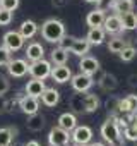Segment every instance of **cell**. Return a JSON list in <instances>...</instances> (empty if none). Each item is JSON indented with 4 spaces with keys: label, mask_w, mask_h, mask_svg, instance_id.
<instances>
[{
    "label": "cell",
    "mask_w": 137,
    "mask_h": 146,
    "mask_svg": "<svg viewBox=\"0 0 137 146\" xmlns=\"http://www.w3.org/2000/svg\"><path fill=\"white\" fill-rule=\"evenodd\" d=\"M63 35H65V26L58 19H46L41 24V36L48 43H58Z\"/></svg>",
    "instance_id": "1"
},
{
    "label": "cell",
    "mask_w": 137,
    "mask_h": 146,
    "mask_svg": "<svg viewBox=\"0 0 137 146\" xmlns=\"http://www.w3.org/2000/svg\"><path fill=\"white\" fill-rule=\"evenodd\" d=\"M28 72L31 74V78L46 79V78H50V74H51V62H48V60H45V58L36 60V62H31Z\"/></svg>",
    "instance_id": "2"
},
{
    "label": "cell",
    "mask_w": 137,
    "mask_h": 146,
    "mask_svg": "<svg viewBox=\"0 0 137 146\" xmlns=\"http://www.w3.org/2000/svg\"><path fill=\"white\" fill-rule=\"evenodd\" d=\"M70 84H72V90L77 91V93H86L91 90V86L94 84V79L93 76L86 74V72H79V74L72 76L70 78Z\"/></svg>",
    "instance_id": "3"
},
{
    "label": "cell",
    "mask_w": 137,
    "mask_h": 146,
    "mask_svg": "<svg viewBox=\"0 0 137 146\" xmlns=\"http://www.w3.org/2000/svg\"><path fill=\"white\" fill-rule=\"evenodd\" d=\"M101 136L106 143L110 144H117L118 139H120V127L117 124V120H106L103 125H101Z\"/></svg>",
    "instance_id": "4"
},
{
    "label": "cell",
    "mask_w": 137,
    "mask_h": 146,
    "mask_svg": "<svg viewBox=\"0 0 137 146\" xmlns=\"http://www.w3.org/2000/svg\"><path fill=\"white\" fill-rule=\"evenodd\" d=\"M68 139H70V132L62 129L60 125L53 127L48 134V143L51 146H65V144H68Z\"/></svg>",
    "instance_id": "5"
},
{
    "label": "cell",
    "mask_w": 137,
    "mask_h": 146,
    "mask_svg": "<svg viewBox=\"0 0 137 146\" xmlns=\"http://www.w3.org/2000/svg\"><path fill=\"white\" fill-rule=\"evenodd\" d=\"M70 139L74 143H81V144H88L93 141V129L89 125H76L74 131L70 132Z\"/></svg>",
    "instance_id": "6"
},
{
    "label": "cell",
    "mask_w": 137,
    "mask_h": 146,
    "mask_svg": "<svg viewBox=\"0 0 137 146\" xmlns=\"http://www.w3.org/2000/svg\"><path fill=\"white\" fill-rule=\"evenodd\" d=\"M7 70L12 78H22L28 74L29 64L24 58H11V62L7 64Z\"/></svg>",
    "instance_id": "7"
},
{
    "label": "cell",
    "mask_w": 137,
    "mask_h": 146,
    "mask_svg": "<svg viewBox=\"0 0 137 146\" xmlns=\"http://www.w3.org/2000/svg\"><path fill=\"white\" fill-rule=\"evenodd\" d=\"M4 45L11 50V52H17L24 46V38L19 31H7L4 35Z\"/></svg>",
    "instance_id": "8"
},
{
    "label": "cell",
    "mask_w": 137,
    "mask_h": 146,
    "mask_svg": "<svg viewBox=\"0 0 137 146\" xmlns=\"http://www.w3.org/2000/svg\"><path fill=\"white\" fill-rule=\"evenodd\" d=\"M51 79L55 81V83H58V84H63V83H67V81H70V78H72V70H70V67H67L65 64H60V65H55V67H51Z\"/></svg>",
    "instance_id": "9"
},
{
    "label": "cell",
    "mask_w": 137,
    "mask_h": 146,
    "mask_svg": "<svg viewBox=\"0 0 137 146\" xmlns=\"http://www.w3.org/2000/svg\"><path fill=\"white\" fill-rule=\"evenodd\" d=\"M79 69H81V72H86V74L93 76L99 70V62H98V58H94L91 55H84V57H81Z\"/></svg>",
    "instance_id": "10"
},
{
    "label": "cell",
    "mask_w": 137,
    "mask_h": 146,
    "mask_svg": "<svg viewBox=\"0 0 137 146\" xmlns=\"http://www.w3.org/2000/svg\"><path fill=\"white\" fill-rule=\"evenodd\" d=\"M19 108H21L26 115H31V113H36V112L40 110V102H38V98H34V96L24 95V96L19 100Z\"/></svg>",
    "instance_id": "11"
},
{
    "label": "cell",
    "mask_w": 137,
    "mask_h": 146,
    "mask_svg": "<svg viewBox=\"0 0 137 146\" xmlns=\"http://www.w3.org/2000/svg\"><path fill=\"white\" fill-rule=\"evenodd\" d=\"M103 29L110 35H117L120 33L123 28H122V19L118 14H111V16H106L105 17V23H103Z\"/></svg>",
    "instance_id": "12"
},
{
    "label": "cell",
    "mask_w": 137,
    "mask_h": 146,
    "mask_svg": "<svg viewBox=\"0 0 137 146\" xmlns=\"http://www.w3.org/2000/svg\"><path fill=\"white\" fill-rule=\"evenodd\" d=\"M118 112L122 113H134L137 112V95H127L118 102Z\"/></svg>",
    "instance_id": "13"
},
{
    "label": "cell",
    "mask_w": 137,
    "mask_h": 146,
    "mask_svg": "<svg viewBox=\"0 0 137 146\" xmlns=\"http://www.w3.org/2000/svg\"><path fill=\"white\" fill-rule=\"evenodd\" d=\"M26 57H28V60H31V62L41 60V58L45 57V48H43V45L38 43V41H31V43L28 45V48H26Z\"/></svg>",
    "instance_id": "14"
},
{
    "label": "cell",
    "mask_w": 137,
    "mask_h": 146,
    "mask_svg": "<svg viewBox=\"0 0 137 146\" xmlns=\"http://www.w3.org/2000/svg\"><path fill=\"white\" fill-rule=\"evenodd\" d=\"M45 79H36V78H33L31 81H28V84H26V95H29V96H34V98H40L41 96V93L45 91Z\"/></svg>",
    "instance_id": "15"
},
{
    "label": "cell",
    "mask_w": 137,
    "mask_h": 146,
    "mask_svg": "<svg viewBox=\"0 0 137 146\" xmlns=\"http://www.w3.org/2000/svg\"><path fill=\"white\" fill-rule=\"evenodd\" d=\"M41 103L45 105V107H55L58 102H60V93L55 90V88H45V91L41 93Z\"/></svg>",
    "instance_id": "16"
},
{
    "label": "cell",
    "mask_w": 137,
    "mask_h": 146,
    "mask_svg": "<svg viewBox=\"0 0 137 146\" xmlns=\"http://www.w3.org/2000/svg\"><path fill=\"white\" fill-rule=\"evenodd\" d=\"M105 17H106V14H105V11H103V9H94V11H91V12L86 16V24H88L89 28L103 26Z\"/></svg>",
    "instance_id": "17"
},
{
    "label": "cell",
    "mask_w": 137,
    "mask_h": 146,
    "mask_svg": "<svg viewBox=\"0 0 137 146\" xmlns=\"http://www.w3.org/2000/svg\"><path fill=\"white\" fill-rule=\"evenodd\" d=\"M105 36H106V31L103 29V26H98V28H89L88 35H86V40L89 41V45H101L105 41Z\"/></svg>",
    "instance_id": "18"
},
{
    "label": "cell",
    "mask_w": 137,
    "mask_h": 146,
    "mask_svg": "<svg viewBox=\"0 0 137 146\" xmlns=\"http://www.w3.org/2000/svg\"><path fill=\"white\" fill-rule=\"evenodd\" d=\"M26 127L31 131V132H40L43 127H45V117L41 113H31L28 115V122H26Z\"/></svg>",
    "instance_id": "19"
},
{
    "label": "cell",
    "mask_w": 137,
    "mask_h": 146,
    "mask_svg": "<svg viewBox=\"0 0 137 146\" xmlns=\"http://www.w3.org/2000/svg\"><path fill=\"white\" fill-rule=\"evenodd\" d=\"M89 41L84 38H76L74 40V43H72V46H70V53H74V55H77V57H84V55H88L89 53Z\"/></svg>",
    "instance_id": "20"
},
{
    "label": "cell",
    "mask_w": 137,
    "mask_h": 146,
    "mask_svg": "<svg viewBox=\"0 0 137 146\" xmlns=\"http://www.w3.org/2000/svg\"><path fill=\"white\" fill-rule=\"evenodd\" d=\"M82 105H84L86 113H93V112H96L99 108V98L96 95L86 91V95H82Z\"/></svg>",
    "instance_id": "21"
},
{
    "label": "cell",
    "mask_w": 137,
    "mask_h": 146,
    "mask_svg": "<svg viewBox=\"0 0 137 146\" xmlns=\"http://www.w3.org/2000/svg\"><path fill=\"white\" fill-rule=\"evenodd\" d=\"M58 125H60L62 129L68 131V132H72V131H74V127L77 125V119H76V115H74V113L65 112V113H62V115L58 117Z\"/></svg>",
    "instance_id": "22"
},
{
    "label": "cell",
    "mask_w": 137,
    "mask_h": 146,
    "mask_svg": "<svg viewBox=\"0 0 137 146\" xmlns=\"http://www.w3.org/2000/svg\"><path fill=\"white\" fill-rule=\"evenodd\" d=\"M98 84H99V88L103 90V91H115L117 90V86H118V81H117V78L113 76V74H103L101 78H99V81H98Z\"/></svg>",
    "instance_id": "23"
},
{
    "label": "cell",
    "mask_w": 137,
    "mask_h": 146,
    "mask_svg": "<svg viewBox=\"0 0 137 146\" xmlns=\"http://www.w3.org/2000/svg\"><path fill=\"white\" fill-rule=\"evenodd\" d=\"M19 33L22 35V38L24 40H29V38H33L36 33H38V24L34 23V21H24L21 26H19Z\"/></svg>",
    "instance_id": "24"
},
{
    "label": "cell",
    "mask_w": 137,
    "mask_h": 146,
    "mask_svg": "<svg viewBox=\"0 0 137 146\" xmlns=\"http://www.w3.org/2000/svg\"><path fill=\"white\" fill-rule=\"evenodd\" d=\"M120 19H122V28L127 29V31H132L137 28V14L135 12H125V14H120Z\"/></svg>",
    "instance_id": "25"
},
{
    "label": "cell",
    "mask_w": 137,
    "mask_h": 146,
    "mask_svg": "<svg viewBox=\"0 0 137 146\" xmlns=\"http://www.w3.org/2000/svg\"><path fill=\"white\" fill-rule=\"evenodd\" d=\"M115 11V14H125V12H130L134 11V0H115V4L111 7Z\"/></svg>",
    "instance_id": "26"
},
{
    "label": "cell",
    "mask_w": 137,
    "mask_h": 146,
    "mask_svg": "<svg viewBox=\"0 0 137 146\" xmlns=\"http://www.w3.org/2000/svg\"><path fill=\"white\" fill-rule=\"evenodd\" d=\"M68 58V50L62 48V46H57L51 50V62L55 65H60V64H65Z\"/></svg>",
    "instance_id": "27"
},
{
    "label": "cell",
    "mask_w": 137,
    "mask_h": 146,
    "mask_svg": "<svg viewBox=\"0 0 137 146\" xmlns=\"http://www.w3.org/2000/svg\"><path fill=\"white\" fill-rule=\"evenodd\" d=\"M125 46H127V41L123 38H120V36H115V38H111L108 41V50L111 53H120Z\"/></svg>",
    "instance_id": "28"
},
{
    "label": "cell",
    "mask_w": 137,
    "mask_h": 146,
    "mask_svg": "<svg viewBox=\"0 0 137 146\" xmlns=\"http://www.w3.org/2000/svg\"><path fill=\"white\" fill-rule=\"evenodd\" d=\"M118 55H120V58H122L123 62H130V60H134V58L137 57V48H134V46H128V45H127V46H125Z\"/></svg>",
    "instance_id": "29"
},
{
    "label": "cell",
    "mask_w": 137,
    "mask_h": 146,
    "mask_svg": "<svg viewBox=\"0 0 137 146\" xmlns=\"http://www.w3.org/2000/svg\"><path fill=\"white\" fill-rule=\"evenodd\" d=\"M12 139H14V136H12L9 127H2V129H0V146H9L12 143Z\"/></svg>",
    "instance_id": "30"
},
{
    "label": "cell",
    "mask_w": 137,
    "mask_h": 146,
    "mask_svg": "<svg viewBox=\"0 0 137 146\" xmlns=\"http://www.w3.org/2000/svg\"><path fill=\"white\" fill-rule=\"evenodd\" d=\"M11 58H12V52L5 45H2V46H0V67L7 65L11 62Z\"/></svg>",
    "instance_id": "31"
},
{
    "label": "cell",
    "mask_w": 137,
    "mask_h": 146,
    "mask_svg": "<svg viewBox=\"0 0 137 146\" xmlns=\"http://www.w3.org/2000/svg\"><path fill=\"white\" fill-rule=\"evenodd\" d=\"M11 23H12V12L0 7V26H7Z\"/></svg>",
    "instance_id": "32"
},
{
    "label": "cell",
    "mask_w": 137,
    "mask_h": 146,
    "mask_svg": "<svg viewBox=\"0 0 137 146\" xmlns=\"http://www.w3.org/2000/svg\"><path fill=\"white\" fill-rule=\"evenodd\" d=\"M21 4V0H0V7L2 9H7L11 12H14Z\"/></svg>",
    "instance_id": "33"
},
{
    "label": "cell",
    "mask_w": 137,
    "mask_h": 146,
    "mask_svg": "<svg viewBox=\"0 0 137 146\" xmlns=\"http://www.w3.org/2000/svg\"><path fill=\"white\" fill-rule=\"evenodd\" d=\"M74 40H76L74 36H67V35H63V36L60 38V41H58V46H62V48H65V50L70 52V46H72Z\"/></svg>",
    "instance_id": "34"
},
{
    "label": "cell",
    "mask_w": 137,
    "mask_h": 146,
    "mask_svg": "<svg viewBox=\"0 0 137 146\" xmlns=\"http://www.w3.org/2000/svg\"><path fill=\"white\" fill-rule=\"evenodd\" d=\"M118 98H108L106 100V103H105V107H106V110L110 112V113H115V112H118Z\"/></svg>",
    "instance_id": "35"
},
{
    "label": "cell",
    "mask_w": 137,
    "mask_h": 146,
    "mask_svg": "<svg viewBox=\"0 0 137 146\" xmlns=\"http://www.w3.org/2000/svg\"><path fill=\"white\" fill-rule=\"evenodd\" d=\"M9 88H11V83L7 79V76L0 74V95H5L9 91Z\"/></svg>",
    "instance_id": "36"
},
{
    "label": "cell",
    "mask_w": 137,
    "mask_h": 146,
    "mask_svg": "<svg viewBox=\"0 0 137 146\" xmlns=\"http://www.w3.org/2000/svg\"><path fill=\"white\" fill-rule=\"evenodd\" d=\"M113 4H115V0H98V9L106 11V9H111Z\"/></svg>",
    "instance_id": "37"
},
{
    "label": "cell",
    "mask_w": 137,
    "mask_h": 146,
    "mask_svg": "<svg viewBox=\"0 0 137 146\" xmlns=\"http://www.w3.org/2000/svg\"><path fill=\"white\" fill-rule=\"evenodd\" d=\"M125 136L128 139H137V125L135 127H127L125 129Z\"/></svg>",
    "instance_id": "38"
},
{
    "label": "cell",
    "mask_w": 137,
    "mask_h": 146,
    "mask_svg": "<svg viewBox=\"0 0 137 146\" xmlns=\"http://www.w3.org/2000/svg\"><path fill=\"white\" fill-rule=\"evenodd\" d=\"M7 107H9V102L5 100V96H4V95H0V115L7 112Z\"/></svg>",
    "instance_id": "39"
},
{
    "label": "cell",
    "mask_w": 137,
    "mask_h": 146,
    "mask_svg": "<svg viewBox=\"0 0 137 146\" xmlns=\"http://www.w3.org/2000/svg\"><path fill=\"white\" fill-rule=\"evenodd\" d=\"M127 81H128V86H132V88H137V74H130Z\"/></svg>",
    "instance_id": "40"
},
{
    "label": "cell",
    "mask_w": 137,
    "mask_h": 146,
    "mask_svg": "<svg viewBox=\"0 0 137 146\" xmlns=\"http://www.w3.org/2000/svg\"><path fill=\"white\" fill-rule=\"evenodd\" d=\"M51 5L53 7H65L67 5V0H51Z\"/></svg>",
    "instance_id": "41"
},
{
    "label": "cell",
    "mask_w": 137,
    "mask_h": 146,
    "mask_svg": "<svg viewBox=\"0 0 137 146\" xmlns=\"http://www.w3.org/2000/svg\"><path fill=\"white\" fill-rule=\"evenodd\" d=\"M24 146H40V143H38V141H28Z\"/></svg>",
    "instance_id": "42"
},
{
    "label": "cell",
    "mask_w": 137,
    "mask_h": 146,
    "mask_svg": "<svg viewBox=\"0 0 137 146\" xmlns=\"http://www.w3.org/2000/svg\"><path fill=\"white\" fill-rule=\"evenodd\" d=\"M86 146H105V144H103V143H93V141H91V143H88Z\"/></svg>",
    "instance_id": "43"
},
{
    "label": "cell",
    "mask_w": 137,
    "mask_h": 146,
    "mask_svg": "<svg viewBox=\"0 0 137 146\" xmlns=\"http://www.w3.org/2000/svg\"><path fill=\"white\" fill-rule=\"evenodd\" d=\"M88 4H98V0H86Z\"/></svg>",
    "instance_id": "44"
},
{
    "label": "cell",
    "mask_w": 137,
    "mask_h": 146,
    "mask_svg": "<svg viewBox=\"0 0 137 146\" xmlns=\"http://www.w3.org/2000/svg\"><path fill=\"white\" fill-rule=\"evenodd\" d=\"M72 146H86V144H81V143H74Z\"/></svg>",
    "instance_id": "45"
},
{
    "label": "cell",
    "mask_w": 137,
    "mask_h": 146,
    "mask_svg": "<svg viewBox=\"0 0 137 146\" xmlns=\"http://www.w3.org/2000/svg\"><path fill=\"white\" fill-rule=\"evenodd\" d=\"M9 146H11V144H9Z\"/></svg>",
    "instance_id": "46"
},
{
    "label": "cell",
    "mask_w": 137,
    "mask_h": 146,
    "mask_svg": "<svg viewBox=\"0 0 137 146\" xmlns=\"http://www.w3.org/2000/svg\"><path fill=\"white\" fill-rule=\"evenodd\" d=\"M50 146H51V144H50Z\"/></svg>",
    "instance_id": "47"
}]
</instances>
